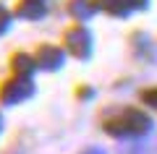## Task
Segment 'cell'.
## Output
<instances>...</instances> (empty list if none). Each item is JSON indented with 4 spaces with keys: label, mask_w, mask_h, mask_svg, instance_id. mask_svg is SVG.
<instances>
[{
    "label": "cell",
    "mask_w": 157,
    "mask_h": 154,
    "mask_svg": "<svg viewBox=\"0 0 157 154\" xmlns=\"http://www.w3.org/2000/svg\"><path fill=\"white\" fill-rule=\"evenodd\" d=\"M18 16L21 18H39L45 16V3L42 0H24L18 6Z\"/></svg>",
    "instance_id": "52a82bcc"
},
{
    "label": "cell",
    "mask_w": 157,
    "mask_h": 154,
    "mask_svg": "<svg viewBox=\"0 0 157 154\" xmlns=\"http://www.w3.org/2000/svg\"><path fill=\"white\" fill-rule=\"evenodd\" d=\"M8 26H11V13H8L6 8L0 6V34H3V32H8Z\"/></svg>",
    "instance_id": "30bf717a"
},
{
    "label": "cell",
    "mask_w": 157,
    "mask_h": 154,
    "mask_svg": "<svg viewBox=\"0 0 157 154\" xmlns=\"http://www.w3.org/2000/svg\"><path fill=\"white\" fill-rule=\"evenodd\" d=\"M34 68H37V60H34L32 55H26V52L13 55V71H16L21 78H29L34 73Z\"/></svg>",
    "instance_id": "5b68a950"
},
{
    "label": "cell",
    "mask_w": 157,
    "mask_h": 154,
    "mask_svg": "<svg viewBox=\"0 0 157 154\" xmlns=\"http://www.w3.org/2000/svg\"><path fill=\"white\" fill-rule=\"evenodd\" d=\"M105 128H107L110 136H118V138H123V136H144V133L152 131V118L147 115V112H141V110L128 107V110L118 112L113 120H107Z\"/></svg>",
    "instance_id": "6da1fadb"
},
{
    "label": "cell",
    "mask_w": 157,
    "mask_h": 154,
    "mask_svg": "<svg viewBox=\"0 0 157 154\" xmlns=\"http://www.w3.org/2000/svg\"><path fill=\"white\" fill-rule=\"evenodd\" d=\"M66 47L71 50V55H76L78 60H86L92 55V34L84 26H73L66 34Z\"/></svg>",
    "instance_id": "3957f363"
},
{
    "label": "cell",
    "mask_w": 157,
    "mask_h": 154,
    "mask_svg": "<svg viewBox=\"0 0 157 154\" xmlns=\"http://www.w3.org/2000/svg\"><path fill=\"white\" fill-rule=\"evenodd\" d=\"M68 11H71V16L78 18V21H86V18L94 16V6H92L89 0H71Z\"/></svg>",
    "instance_id": "8992f818"
},
{
    "label": "cell",
    "mask_w": 157,
    "mask_h": 154,
    "mask_svg": "<svg viewBox=\"0 0 157 154\" xmlns=\"http://www.w3.org/2000/svg\"><path fill=\"white\" fill-rule=\"evenodd\" d=\"M34 60H37V68L58 71V68L63 66V50H60V47H50V44H42Z\"/></svg>",
    "instance_id": "277c9868"
},
{
    "label": "cell",
    "mask_w": 157,
    "mask_h": 154,
    "mask_svg": "<svg viewBox=\"0 0 157 154\" xmlns=\"http://www.w3.org/2000/svg\"><path fill=\"white\" fill-rule=\"evenodd\" d=\"M141 99H144V105H149V107L157 110V89H147V92L141 94Z\"/></svg>",
    "instance_id": "9c48e42d"
},
{
    "label": "cell",
    "mask_w": 157,
    "mask_h": 154,
    "mask_svg": "<svg viewBox=\"0 0 157 154\" xmlns=\"http://www.w3.org/2000/svg\"><path fill=\"white\" fill-rule=\"evenodd\" d=\"M34 94V86L29 78H13V81L3 84V89H0V102L3 105H18V102H24V99H29Z\"/></svg>",
    "instance_id": "7a4b0ae2"
},
{
    "label": "cell",
    "mask_w": 157,
    "mask_h": 154,
    "mask_svg": "<svg viewBox=\"0 0 157 154\" xmlns=\"http://www.w3.org/2000/svg\"><path fill=\"white\" fill-rule=\"evenodd\" d=\"M105 11L107 13H115V16H126V13L131 11V6H128V0H107Z\"/></svg>",
    "instance_id": "ba28073f"
},
{
    "label": "cell",
    "mask_w": 157,
    "mask_h": 154,
    "mask_svg": "<svg viewBox=\"0 0 157 154\" xmlns=\"http://www.w3.org/2000/svg\"><path fill=\"white\" fill-rule=\"evenodd\" d=\"M0 128H3V118H0Z\"/></svg>",
    "instance_id": "7c38bea8"
},
{
    "label": "cell",
    "mask_w": 157,
    "mask_h": 154,
    "mask_svg": "<svg viewBox=\"0 0 157 154\" xmlns=\"http://www.w3.org/2000/svg\"><path fill=\"white\" fill-rule=\"evenodd\" d=\"M84 154H102L100 149H89V152H84Z\"/></svg>",
    "instance_id": "8fae6325"
}]
</instances>
